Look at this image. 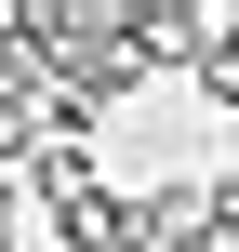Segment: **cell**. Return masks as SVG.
Here are the masks:
<instances>
[{
	"label": "cell",
	"mask_w": 239,
	"mask_h": 252,
	"mask_svg": "<svg viewBox=\"0 0 239 252\" xmlns=\"http://www.w3.org/2000/svg\"><path fill=\"white\" fill-rule=\"evenodd\" d=\"M133 226H146V252H213V173H160V186H133Z\"/></svg>",
	"instance_id": "cell-2"
},
{
	"label": "cell",
	"mask_w": 239,
	"mask_h": 252,
	"mask_svg": "<svg viewBox=\"0 0 239 252\" xmlns=\"http://www.w3.org/2000/svg\"><path fill=\"white\" fill-rule=\"evenodd\" d=\"M200 40H213L200 0H120V53H133V80H160V66L200 80Z\"/></svg>",
	"instance_id": "cell-1"
}]
</instances>
